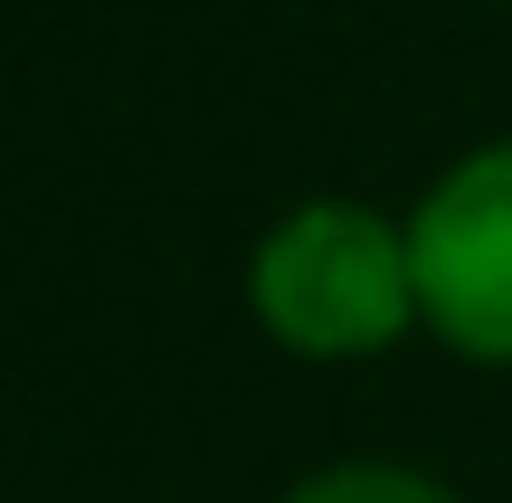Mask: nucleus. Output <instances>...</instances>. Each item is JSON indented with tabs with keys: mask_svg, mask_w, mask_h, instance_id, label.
<instances>
[{
	"mask_svg": "<svg viewBox=\"0 0 512 503\" xmlns=\"http://www.w3.org/2000/svg\"><path fill=\"white\" fill-rule=\"evenodd\" d=\"M247 314L294 361H380L427 323L408 219L370 200H294L247 257Z\"/></svg>",
	"mask_w": 512,
	"mask_h": 503,
	"instance_id": "f257e3e1",
	"label": "nucleus"
},
{
	"mask_svg": "<svg viewBox=\"0 0 512 503\" xmlns=\"http://www.w3.org/2000/svg\"><path fill=\"white\" fill-rule=\"evenodd\" d=\"M418 314L456 361L512 371V133L456 152L408 209Z\"/></svg>",
	"mask_w": 512,
	"mask_h": 503,
	"instance_id": "f03ea898",
	"label": "nucleus"
},
{
	"mask_svg": "<svg viewBox=\"0 0 512 503\" xmlns=\"http://www.w3.org/2000/svg\"><path fill=\"white\" fill-rule=\"evenodd\" d=\"M275 503H465V494L427 466H399V456H342V466L294 475Z\"/></svg>",
	"mask_w": 512,
	"mask_h": 503,
	"instance_id": "7ed1b4c3",
	"label": "nucleus"
}]
</instances>
